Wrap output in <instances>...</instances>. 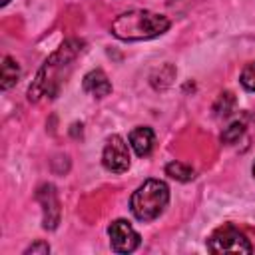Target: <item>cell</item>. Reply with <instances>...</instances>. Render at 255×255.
<instances>
[{
	"mask_svg": "<svg viewBox=\"0 0 255 255\" xmlns=\"http://www.w3.org/2000/svg\"><path fill=\"white\" fill-rule=\"evenodd\" d=\"M84 52V40L72 38L66 40L46 62L44 66L38 70L36 80L32 82L30 90H28V100L30 102H38L42 96H50L54 98L58 94L60 84L64 82V70L72 66V62Z\"/></svg>",
	"mask_w": 255,
	"mask_h": 255,
	"instance_id": "1",
	"label": "cell"
},
{
	"mask_svg": "<svg viewBox=\"0 0 255 255\" xmlns=\"http://www.w3.org/2000/svg\"><path fill=\"white\" fill-rule=\"evenodd\" d=\"M171 22L167 16L151 10H128L112 22V34L124 42L151 40L169 30Z\"/></svg>",
	"mask_w": 255,
	"mask_h": 255,
	"instance_id": "2",
	"label": "cell"
},
{
	"mask_svg": "<svg viewBox=\"0 0 255 255\" xmlns=\"http://www.w3.org/2000/svg\"><path fill=\"white\" fill-rule=\"evenodd\" d=\"M169 201V187L161 179H145L129 199V209L137 221H153L161 215Z\"/></svg>",
	"mask_w": 255,
	"mask_h": 255,
	"instance_id": "3",
	"label": "cell"
},
{
	"mask_svg": "<svg viewBox=\"0 0 255 255\" xmlns=\"http://www.w3.org/2000/svg\"><path fill=\"white\" fill-rule=\"evenodd\" d=\"M207 249L215 255H221V253H247L249 255L253 251L249 239L231 223H225V225L217 227L209 235Z\"/></svg>",
	"mask_w": 255,
	"mask_h": 255,
	"instance_id": "4",
	"label": "cell"
},
{
	"mask_svg": "<svg viewBox=\"0 0 255 255\" xmlns=\"http://www.w3.org/2000/svg\"><path fill=\"white\" fill-rule=\"evenodd\" d=\"M102 163L112 173H124L129 169V149L122 135L114 133L112 137H108L102 151Z\"/></svg>",
	"mask_w": 255,
	"mask_h": 255,
	"instance_id": "5",
	"label": "cell"
},
{
	"mask_svg": "<svg viewBox=\"0 0 255 255\" xmlns=\"http://www.w3.org/2000/svg\"><path fill=\"white\" fill-rule=\"evenodd\" d=\"M108 235H110V245L112 251L116 253H131L139 247L141 237L139 233L126 221V219H116L108 225Z\"/></svg>",
	"mask_w": 255,
	"mask_h": 255,
	"instance_id": "6",
	"label": "cell"
},
{
	"mask_svg": "<svg viewBox=\"0 0 255 255\" xmlns=\"http://www.w3.org/2000/svg\"><path fill=\"white\" fill-rule=\"evenodd\" d=\"M38 201L42 203V211H44V229H56L58 221H60V201H58V193L56 187L52 183H44L38 193H36Z\"/></svg>",
	"mask_w": 255,
	"mask_h": 255,
	"instance_id": "7",
	"label": "cell"
},
{
	"mask_svg": "<svg viewBox=\"0 0 255 255\" xmlns=\"http://www.w3.org/2000/svg\"><path fill=\"white\" fill-rule=\"evenodd\" d=\"M82 88H84V92L92 94L94 98H106V96L112 94V82L108 80L106 72L100 70V68L90 70V72L84 76Z\"/></svg>",
	"mask_w": 255,
	"mask_h": 255,
	"instance_id": "8",
	"label": "cell"
},
{
	"mask_svg": "<svg viewBox=\"0 0 255 255\" xmlns=\"http://www.w3.org/2000/svg\"><path fill=\"white\" fill-rule=\"evenodd\" d=\"M153 143H155V133L151 128L147 126H137L131 129L129 133V145L133 147V151L139 155V157H145L151 153L153 149Z\"/></svg>",
	"mask_w": 255,
	"mask_h": 255,
	"instance_id": "9",
	"label": "cell"
},
{
	"mask_svg": "<svg viewBox=\"0 0 255 255\" xmlns=\"http://www.w3.org/2000/svg\"><path fill=\"white\" fill-rule=\"evenodd\" d=\"M20 80V66L14 58L10 56H4L2 60V82H0V88L2 90H10L12 86H16V82Z\"/></svg>",
	"mask_w": 255,
	"mask_h": 255,
	"instance_id": "10",
	"label": "cell"
},
{
	"mask_svg": "<svg viewBox=\"0 0 255 255\" xmlns=\"http://www.w3.org/2000/svg\"><path fill=\"white\" fill-rule=\"evenodd\" d=\"M165 173L171 177V179H175V181H191L193 179V169L189 167V165H185V163H181V161H169L167 165H165Z\"/></svg>",
	"mask_w": 255,
	"mask_h": 255,
	"instance_id": "11",
	"label": "cell"
},
{
	"mask_svg": "<svg viewBox=\"0 0 255 255\" xmlns=\"http://www.w3.org/2000/svg\"><path fill=\"white\" fill-rule=\"evenodd\" d=\"M233 108H235V96L231 92H225L217 98V102L213 106V112H215V116L223 118V116H229L233 112Z\"/></svg>",
	"mask_w": 255,
	"mask_h": 255,
	"instance_id": "12",
	"label": "cell"
},
{
	"mask_svg": "<svg viewBox=\"0 0 255 255\" xmlns=\"http://www.w3.org/2000/svg\"><path fill=\"white\" fill-rule=\"evenodd\" d=\"M243 131H245V124L243 122H233V124H229L223 131H221V141L223 143H235L241 135H243Z\"/></svg>",
	"mask_w": 255,
	"mask_h": 255,
	"instance_id": "13",
	"label": "cell"
},
{
	"mask_svg": "<svg viewBox=\"0 0 255 255\" xmlns=\"http://www.w3.org/2000/svg\"><path fill=\"white\" fill-rule=\"evenodd\" d=\"M151 78H161L157 84H153V88H157V90H163V88H167L171 82H173V78H175V68L171 66V64H163Z\"/></svg>",
	"mask_w": 255,
	"mask_h": 255,
	"instance_id": "14",
	"label": "cell"
},
{
	"mask_svg": "<svg viewBox=\"0 0 255 255\" xmlns=\"http://www.w3.org/2000/svg\"><path fill=\"white\" fill-rule=\"evenodd\" d=\"M239 80H241V86H243L247 92H255V60L249 62V64L243 68Z\"/></svg>",
	"mask_w": 255,
	"mask_h": 255,
	"instance_id": "15",
	"label": "cell"
},
{
	"mask_svg": "<svg viewBox=\"0 0 255 255\" xmlns=\"http://www.w3.org/2000/svg\"><path fill=\"white\" fill-rule=\"evenodd\" d=\"M24 253H26V255H48V253H50V245H48L46 241H36V243H32Z\"/></svg>",
	"mask_w": 255,
	"mask_h": 255,
	"instance_id": "16",
	"label": "cell"
},
{
	"mask_svg": "<svg viewBox=\"0 0 255 255\" xmlns=\"http://www.w3.org/2000/svg\"><path fill=\"white\" fill-rule=\"evenodd\" d=\"M8 2H10V0H0V6H6Z\"/></svg>",
	"mask_w": 255,
	"mask_h": 255,
	"instance_id": "17",
	"label": "cell"
},
{
	"mask_svg": "<svg viewBox=\"0 0 255 255\" xmlns=\"http://www.w3.org/2000/svg\"><path fill=\"white\" fill-rule=\"evenodd\" d=\"M251 171H253V177H255V163H253V167H251Z\"/></svg>",
	"mask_w": 255,
	"mask_h": 255,
	"instance_id": "18",
	"label": "cell"
}]
</instances>
